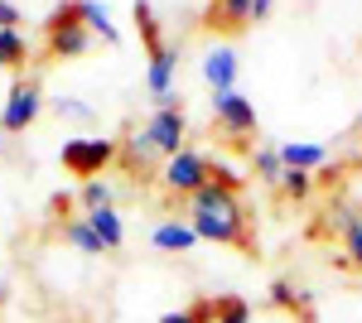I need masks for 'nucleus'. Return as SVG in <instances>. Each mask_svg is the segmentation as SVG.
Instances as JSON below:
<instances>
[{"mask_svg": "<svg viewBox=\"0 0 362 323\" xmlns=\"http://www.w3.org/2000/svg\"><path fill=\"white\" fill-rule=\"evenodd\" d=\"M189 203V227L198 232V242H218V246H242L256 251V237L247 232V208L237 193L218 189V184H203Z\"/></svg>", "mask_w": 362, "mask_h": 323, "instance_id": "f257e3e1", "label": "nucleus"}, {"mask_svg": "<svg viewBox=\"0 0 362 323\" xmlns=\"http://www.w3.org/2000/svg\"><path fill=\"white\" fill-rule=\"evenodd\" d=\"M184 135H189V116L184 107H155V116L131 135V145H126V164L131 169H145V164L155 160V155H179L184 150Z\"/></svg>", "mask_w": 362, "mask_h": 323, "instance_id": "f03ea898", "label": "nucleus"}, {"mask_svg": "<svg viewBox=\"0 0 362 323\" xmlns=\"http://www.w3.org/2000/svg\"><path fill=\"white\" fill-rule=\"evenodd\" d=\"M213 179V160L208 155H198V150H179V155H169L165 169H160V184H165V193H174V198H194L203 184Z\"/></svg>", "mask_w": 362, "mask_h": 323, "instance_id": "7ed1b4c3", "label": "nucleus"}, {"mask_svg": "<svg viewBox=\"0 0 362 323\" xmlns=\"http://www.w3.org/2000/svg\"><path fill=\"white\" fill-rule=\"evenodd\" d=\"M44 29H49V54H54V58H83L87 49H92V34L83 29L78 10H73V0L58 5Z\"/></svg>", "mask_w": 362, "mask_h": 323, "instance_id": "20e7f679", "label": "nucleus"}, {"mask_svg": "<svg viewBox=\"0 0 362 323\" xmlns=\"http://www.w3.org/2000/svg\"><path fill=\"white\" fill-rule=\"evenodd\" d=\"M121 150H116V140H63V169L68 174H78V179H102V169L116 160Z\"/></svg>", "mask_w": 362, "mask_h": 323, "instance_id": "39448f33", "label": "nucleus"}, {"mask_svg": "<svg viewBox=\"0 0 362 323\" xmlns=\"http://www.w3.org/2000/svg\"><path fill=\"white\" fill-rule=\"evenodd\" d=\"M213 121L232 145H247L256 135V102H247L242 92H218L213 97Z\"/></svg>", "mask_w": 362, "mask_h": 323, "instance_id": "423d86ee", "label": "nucleus"}, {"mask_svg": "<svg viewBox=\"0 0 362 323\" xmlns=\"http://www.w3.org/2000/svg\"><path fill=\"white\" fill-rule=\"evenodd\" d=\"M39 111H44V92H39V82H34V78H15L10 97H5V111H0V131H5V135L29 131V126L39 121Z\"/></svg>", "mask_w": 362, "mask_h": 323, "instance_id": "0eeeda50", "label": "nucleus"}, {"mask_svg": "<svg viewBox=\"0 0 362 323\" xmlns=\"http://www.w3.org/2000/svg\"><path fill=\"white\" fill-rule=\"evenodd\" d=\"M174 73H179V49H169V44L155 49V54H150V73H145L155 107H179V97H174Z\"/></svg>", "mask_w": 362, "mask_h": 323, "instance_id": "6e6552de", "label": "nucleus"}, {"mask_svg": "<svg viewBox=\"0 0 362 323\" xmlns=\"http://www.w3.org/2000/svg\"><path fill=\"white\" fill-rule=\"evenodd\" d=\"M237 73H242V63H237V54H232L227 44L203 58V78L213 87V97H218V92H237Z\"/></svg>", "mask_w": 362, "mask_h": 323, "instance_id": "1a4fd4ad", "label": "nucleus"}, {"mask_svg": "<svg viewBox=\"0 0 362 323\" xmlns=\"http://www.w3.org/2000/svg\"><path fill=\"white\" fill-rule=\"evenodd\" d=\"M150 246H155V251H169V256H184V251L198 246V232L184 217H169V222H160V227L150 232Z\"/></svg>", "mask_w": 362, "mask_h": 323, "instance_id": "9d476101", "label": "nucleus"}, {"mask_svg": "<svg viewBox=\"0 0 362 323\" xmlns=\"http://www.w3.org/2000/svg\"><path fill=\"white\" fill-rule=\"evenodd\" d=\"M83 217H87V227L97 232L102 251H121L126 246V222H121L116 208H97V213H83Z\"/></svg>", "mask_w": 362, "mask_h": 323, "instance_id": "9b49d317", "label": "nucleus"}, {"mask_svg": "<svg viewBox=\"0 0 362 323\" xmlns=\"http://www.w3.org/2000/svg\"><path fill=\"white\" fill-rule=\"evenodd\" d=\"M73 10H78V20H83L87 34H102L107 44H121V29H116L107 5H97V0H73Z\"/></svg>", "mask_w": 362, "mask_h": 323, "instance_id": "f8f14e48", "label": "nucleus"}, {"mask_svg": "<svg viewBox=\"0 0 362 323\" xmlns=\"http://www.w3.org/2000/svg\"><path fill=\"white\" fill-rule=\"evenodd\" d=\"M276 150H280V164H285V169L314 174L319 164H329V150H324V145H309V140H290V145H276Z\"/></svg>", "mask_w": 362, "mask_h": 323, "instance_id": "ddd939ff", "label": "nucleus"}, {"mask_svg": "<svg viewBox=\"0 0 362 323\" xmlns=\"http://www.w3.org/2000/svg\"><path fill=\"white\" fill-rule=\"evenodd\" d=\"M251 5L256 0H213V10H208V29H247L251 25Z\"/></svg>", "mask_w": 362, "mask_h": 323, "instance_id": "4468645a", "label": "nucleus"}, {"mask_svg": "<svg viewBox=\"0 0 362 323\" xmlns=\"http://www.w3.org/2000/svg\"><path fill=\"white\" fill-rule=\"evenodd\" d=\"M25 63H29L25 29H0V68H25Z\"/></svg>", "mask_w": 362, "mask_h": 323, "instance_id": "2eb2a0df", "label": "nucleus"}, {"mask_svg": "<svg viewBox=\"0 0 362 323\" xmlns=\"http://www.w3.org/2000/svg\"><path fill=\"white\" fill-rule=\"evenodd\" d=\"M63 237L78 246L83 256H102V242H97V232L87 227V217H68V222H63Z\"/></svg>", "mask_w": 362, "mask_h": 323, "instance_id": "dca6fc26", "label": "nucleus"}, {"mask_svg": "<svg viewBox=\"0 0 362 323\" xmlns=\"http://www.w3.org/2000/svg\"><path fill=\"white\" fill-rule=\"evenodd\" d=\"M78 198H83V208H87V213H97V208H116V189L107 184V179H83Z\"/></svg>", "mask_w": 362, "mask_h": 323, "instance_id": "f3484780", "label": "nucleus"}, {"mask_svg": "<svg viewBox=\"0 0 362 323\" xmlns=\"http://www.w3.org/2000/svg\"><path fill=\"white\" fill-rule=\"evenodd\" d=\"M218 319V299H198L189 309H169L160 323H213Z\"/></svg>", "mask_w": 362, "mask_h": 323, "instance_id": "a211bd4d", "label": "nucleus"}, {"mask_svg": "<svg viewBox=\"0 0 362 323\" xmlns=\"http://www.w3.org/2000/svg\"><path fill=\"white\" fill-rule=\"evenodd\" d=\"M136 25H140V39H145V49L155 54V49H165V34H160V20H155V10L136 0Z\"/></svg>", "mask_w": 362, "mask_h": 323, "instance_id": "6ab92c4d", "label": "nucleus"}, {"mask_svg": "<svg viewBox=\"0 0 362 323\" xmlns=\"http://www.w3.org/2000/svg\"><path fill=\"white\" fill-rule=\"evenodd\" d=\"M251 164H256L261 184H280V174H285V164H280V150H276V145H261V150L251 155Z\"/></svg>", "mask_w": 362, "mask_h": 323, "instance_id": "aec40b11", "label": "nucleus"}, {"mask_svg": "<svg viewBox=\"0 0 362 323\" xmlns=\"http://www.w3.org/2000/svg\"><path fill=\"white\" fill-rule=\"evenodd\" d=\"M276 189L285 193V198H295V203H305L309 193H314V174H305V169H285Z\"/></svg>", "mask_w": 362, "mask_h": 323, "instance_id": "412c9836", "label": "nucleus"}, {"mask_svg": "<svg viewBox=\"0 0 362 323\" xmlns=\"http://www.w3.org/2000/svg\"><path fill=\"white\" fill-rule=\"evenodd\" d=\"M213 323H251V309H247V299H237V295H223L218 299V319Z\"/></svg>", "mask_w": 362, "mask_h": 323, "instance_id": "4be33fe9", "label": "nucleus"}, {"mask_svg": "<svg viewBox=\"0 0 362 323\" xmlns=\"http://www.w3.org/2000/svg\"><path fill=\"white\" fill-rule=\"evenodd\" d=\"M343 237H348V251H343V261L362 270V217H353V222L343 227Z\"/></svg>", "mask_w": 362, "mask_h": 323, "instance_id": "5701e85b", "label": "nucleus"}, {"mask_svg": "<svg viewBox=\"0 0 362 323\" xmlns=\"http://www.w3.org/2000/svg\"><path fill=\"white\" fill-rule=\"evenodd\" d=\"M208 184H218V189H227V193H237V198H242V184H247V179H242L232 164H213V179H208Z\"/></svg>", "mask_w": 362, "mask_h": 323, "instance_id": "b1692460", "label": "nucleus"}, {"mask_svg": "<svg viewBox=\"0 0 362 323\" xmlns=\"http://www.w3.org/2000/svg\"><path fill=\"white\" fill-rule=\"evenodd\" d=\"M54 111H58V116H68V121H92V107H87L83 97H58Z\"/></svg>", "mask_w": 362, "mask_h": 323, "instance_id": "393cba45", "label": "nucleus"}, {"mask_svg": "<svg viewBox=\"0 0 362 323\" xmlns=\"http://www.w3.org/2000/svg\"><path fill=\"white\" fill-rule=\"evenodd\" d=\"M271 304H280V309H300V290H295L290 280H276V285H271Z\"/></svg>", "mask_w": 362, "mask_h": 323, "instance_id": "a878e982", "label": "nucleus"}, {"mask_svg": "<svg viewBox=\"0 0 362 323\" xmlns=\"http://www.w3.org/2000/svg\"><path fill=\"white\" fill-rule=\"evenodd\" d=\"M271 10H276V0H256V5H251V20H266Z\"/></svg>", "mask_w": 362, "mask_h": 323, "instance_id": "bb28decb", "label": "nucleus"}, {"mask_svg": "<svg viewBox=\"0 0 362 323\" xmlns=\"http://www.w3.org/2000/svg\"><path fill=\"white\" fill-rule=\"evenodd\" d=\"M0 155H5V131H0Z\"/></svg>", "mask_w": 362, "mask_h": 323, "instance_id": "cd10ccee", "label": "nucleus"}, {"mask_svg": "<svg viewBox=\"0 0 362 323\" xmlns=\"http://www.w3.org/2000/svg\"><path fill=\"white\" fill-rule=\"evenodd\" d=\"M0 299H5V280H0Z\"/></svg>", "mask_w": 362, "mask_h": 323, "instance_id": "c85d7f7f", "label": "nucleus"}]
</instances>
